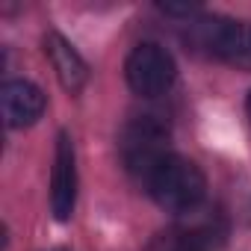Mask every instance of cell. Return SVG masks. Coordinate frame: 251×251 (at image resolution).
Returning <instances> with one entry per match:
<instances>
[{"label": "cell", "mask_w": 251, "mask_h": 251, "mask_svg": "<svg viewBox=\"0 0 251 251\" xmlns=\"http://www.w3.org/2000/svg\"><path fill=\"white\" fill-rule=\"evenodd\" d=\"M148 192L154 195V201L169 210V213H189L192 207L204 204V192H207V180H204V172L180 157V154H169L157 172L148 177Z\"/></svg>", "instance_id": "cell-1"}, {"label": "cell", "mask_w": 251, "mask_h": 251, "mask_svg": "<svg viewBox=\"0 0 251 251\" xmlns=\"http://www.w3.org/2000/svg\"><path fill=\"white\" fill-rule=\"evenodd\" d=\"M118 151H121L124 169L148 183V177L157 172V166L172 154L169 151V127L163 121H157L154 115H142L121 130Z\"/></svg>", "instance_id": "cell-2"}, {"label": "cell", "mask_w": 251, "mask_h": 251, "mask_svg": "<svg viewBox=\"0 0 251 251\" xmlns=\"http://www.w3.org/2000/svg\"><path fill=\"white\" fill-rule=\"evenodd\" d=\"M124 77H127V86L142 95V98H157L166 95L177 77L175 59L166 48L154 45V42H142L130 50L127 62H124Z\"/></svg>", "instance_id": "cell-3"}, {"label": "cell", "mask_w": 251, "mask_h": 251, "mask_svg": "<svg viewBox=\"0 0 251 251\" xmlns=\"http://www.w3.org/2000/svg\"><path fill=\"white\" fill-rule=\"evenodd\" d=\"M198 42L219 59L251 71V24L239 21H198L195 24Z\"/></svg>", "instance_id": "cell-4"}, {"label": "cell", "mask_w": 251, "mask_h": 251, "mask_svg": "<svg viewBox=\"0 0 251 251\" xmlns=\"http://www.w3.org/2000/svg\"><path fill=\"white\" fill-rule=\"evenodd\" d=\"M77 201V166H74V145L71 136L62 130L56 139V157H53V175H50V210L59 222L71 219Z\"/></svg>", "instance_id": "cell-5"}, {"label": "cell", "mask_w": 251, "mask_h": 251, "mask_svg": "<svg viewBox=\"0 0 251 251\" xmlns=\"http://www.w3.org/2000/svg\"><path fill=\"white\" fill-rule=\"evenodd\" d=\"M183 242H189L192 248L204 251L210 245H219L227 233V219L219 207H210V204H198L192 207L189 213L180 216V225L175 230Z\"/></svg>", "instance_id": "cell-6"}, {"label": "cell", "mask_w": 251, "mask_h": 251, "mask_svg": "<svg viewBox=\"0 0 251 251\" xmlns=\"http://www.w3.org/2000/svg\"><path fill=\"white\" fill-rule=\"evenodd\" d=\"M3 103V118L9 127H30L45 112V95L30 80H9L0 95Z\"/></svg>", "instance_id": "cell-7"}, {"label": "cell", "mask_w": 251, "mask_h": 251, "mask_svg": "<svg viewBox=\"0 0 251 251\" xmlns=\"http://www.w3.org/2000/svg\"><path fill=\"white\" fill-rule=\"evenodd\" d=\"M45 53L59 77V83L68 89V92H80L89 80V68L86 62L80 59V53L59 36V33H48L45 36Z\"/></svg>", "instance_id": "cell-8"}, {"label": "cell", "mask_w": 251, "mask_h": 251, "mask_svg": "<svg viewBox=\"0 0 251 251\" xmlns=\"http://www.w3.org/2000/svg\"><path fill=\"white\" fill-rule=\"evenodd\" d=\"M160 251H198V248H192L189 242H183V239H180V236L175 233V236H172L169 242H163V248H160Z\"/></svg>", "instance_id": "cell-9"}, {"label": "cell", "mask_w": 251, "mask_h": 251, "mask_svg": "<svg viewBox=\"0 0 251 251\" xmlns=\"http://www.w3.org/2000/svg\"><path fill=\"white\" fill-rule=\"evenodd\" d=\"M245 109H248V118H251V95H248V103H245Z\"/></svg>", "instance_id": "cell-10"}]
</instances>
